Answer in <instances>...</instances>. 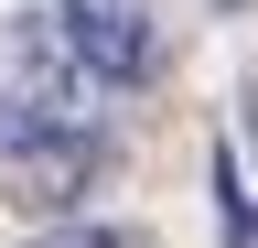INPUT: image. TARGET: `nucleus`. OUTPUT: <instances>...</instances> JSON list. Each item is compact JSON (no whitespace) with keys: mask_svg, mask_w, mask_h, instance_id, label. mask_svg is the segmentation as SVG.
Here are the masks:
<instances>
[{"mask_svg":"<svg viewBox=\"0 0 258 248\" xmlns=\"http://www.w3.org/2000/svg\"><path fill=\"white\" fill-rule=\"evenodd\" d=\"M32 248H140V237H129V227H76V216H54Z\"/></svg>","mask_w":258,"mask_h":248,"instance_id":"obj_5","label":"nucleus"},{"mask_svg":"<svg viewBox=\"0 0 258 248\" xmlns=\"http://www.w3.org/2000/svg\"><path fill=\"white\" fill-rule=\"evenodd\" d=\"M247 140H258V76H247Z\"/></svg>","mask_w":258,"mask_h":248,"instance_id":"obj_6","label":"nucleus"},{"mask_svg":"<svg viewBox=\"0 0 258 248\" xmlns=\"http://www.w3.org/2000/svg\"><path fill=\"white\" fill-rule=\"evenodd\" d=\"M108 162H118L108 130H43V140L0 151V194H11V216L54 227V216H86V194L108 183Z\"/></svg>","mask_w":258,"mask_h":248,"instance_id":"obj_2","label":"nucleus"},{"mask_svg":"<svg viewBox=\"0 0 258 248\" xmlns=\"http://www.w3.org/2000/svg\"><path fill=\"white\" fill-rule=\"evenodd\" d=\"M64 43L86 54L97 86H151L161 76V43H172V0H54Z\"/></svg>","mask_w":258,"mask_h":248,"instance_id":"obj_3","label":"nucleus"},{"mask_svg":"<svg viewBox=\"0 0 258 248\" xmlns=\"http://www.w3.org/2000/svg\"><path fill=\"white\" fill-rule=\"evenodd\" d=\"M97 97H118V86L86 76V54L64 43L54 11H22L11 33H0V151H22L43 130H108Z\"/></svg>","mask_w":258,"mask_h":248,"instance_id":"obj_1","label":"nucleus"},{"mask_svg":"<svg viewBox=\"0 0 258 248\" xmlns=\"http://www.w3.org/2000/svg\"><path fill=\"white\" fill-rule=\"evenodd\" d=\"M215 216H226V248H258V194L237 183V151L215 140Z\"/></svg>","mask_w":258,"mask_h":248,"instance_id":"obj_4","label":"nucleus"}]
</instances>
